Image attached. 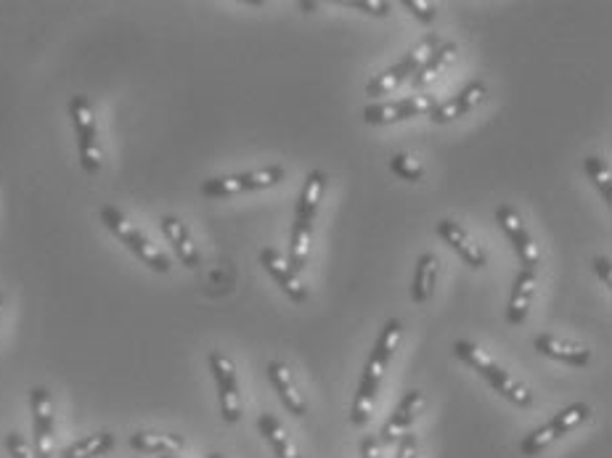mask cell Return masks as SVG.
I'll list each match as a JSON object with an SVG mask.
<instances>
[{
  "label": "cell",
  "mask_w": 612,
  "mask_h": 458,
  "mask_svg": "<svg viewBox=\"0 0 612 458\" xmlns=\"http://www.w3.org/2000/svg\"><path fill=\"white\" fill-rule=\"evenodd\" d=\"M403 339V323L398 318H390L385 323V329L379 334L377 345L371 347L369 361L363 368L361 384H358L356 400H353V408H350V424L353 427H366L371 419V411H374V400H377L379 384L385 379V371L393 361L395 350L401 345Z\"/></svg>",
  "instance_id": "obj_1"
},
{
  "label": "cell",
  "mask_w": 612,
  "mask_h": 458,
  "mask_svg": "<svg viewBox=\"0 0 612 458\" xmlns=\"http://www.w3.org/2000/svg\"><path fill=\"white\" fill-rule=\"evenodd\" d=\"M485 96H488V85H485L483 80H475V83H469L459 96L448 98V101L435 106L430 112V120L435 122V125H446V122L459 120V117L472 112L477 104H483Z\"/></svg>",
  "instance_id": "obj_13"
},
{
  "label": "cell",
  "mask_w": 612,
  "mask_h": 458,
  "mask_svg": "<svg viewBox=\"0 0 612 458\" xmlns=\"http://www.w3.org/2000/svg\"><path fill=\"white\" fill-rule=\"evenodd\" d=\"M260 263H263L265 271L276 278V284L284 289V294H287L289 300L292 302L308 300V286L303 284V278L292 271V265L287 263V257L281 255V252H276L273 247L260 249Z\"/></svg>",
  "instance_id": "obj_12"
},
{
  "label": "cell",
  "mask_w": 612,
  "mask_h": 458,
  "mask_svg": "<svg viewBox=\"0 0 612 458\" xmlns=\"http://www.w3.org/2000/svg\"><path fill=\"white\" fill-rule=\"evenodd\" d=\"M69 117H72V128L77 136V154H80V167L88 175L101 173L104 167V149H101L99 122L88 96H75L69 101Z\"/></svg>",
  "instance_id": "obj_3"
},
{
  "label": "cell",
  "mask_w": 612,
  "mask_h": 458,
  "mask_svg": "<svg viewBox=\"0 0 612 458\" xmlns=\"http://www.w3.org/2000/svg\"><path fill=\"white\" fill-rule=\"evenodd\" d=\"M210 371L218 384V403L223 421L236 424L242 419V392H239V379H236V366L223 350L210 353Z\"/></svg>",
  "instance_id": "obj_7"
},
{
  "label": "cell",
  "mask_w": 612,
  "mask_h": 458,
  "mask_svg": "<svg viewBox=\"0 0 612 458\" xmlns=\"http://www.w3.org/2000/svg\"><path fill=\"white\" fill-rule=\"evenodd\" d=\"M536 284H538V273L533 271H522L517 273L512 286V297H509V308H507V321L512 326H520L525 323L530 313V305H533V297H536Z\"/></svg>",
  "instance_id": "obj_18"
},
{
  "label": "cell",
  "mask_w": 612,
  "mask_h": 458,
  "mask_svg": "<svg viewBox=\"0 0 612 458\" xmlns=\"http://www.w3.org/2000/svg\"><path fill=\"white\" fill-rule=\"evenodd\" d=\"M416 451H419V440H416L414 432H406V435L398 437V443H395V458H416Z\"/></svg>",
  "instance_id": "obj_33"
},
{
  "label": "cell",
  "mask_w": 612,
  "mask_h": 458,
  "mask_svg": "<svg viewBox=\"0 0 612 458\" xmlns=\"http://www.w3.org/2000/svg\"><path fill=\"white\" fill-rule=\"evenodd\" d=\"M591 419L589 403H573V406L562 408L560 413H554L552 419L546 421L544 427L533 429L525 440L520 443V456H538V453L557 443L562 435H570L575 427H581Z\"/></svg>",
  "instance_id": "obj_5"
},
{
  "label": "cell",
  "mask_w": 612,
  "mask_h": 458,
  "mask_svg": "<svg viewBox=\"0 0 612 458\" xmlns=\"http://www.w3.org/2000/svg\"><path fill=\"white\" fill-rule=\"evenodd\" d=\"M310 236H313V226H303V223H295L292 226V239H289V260L292 271L300 276V273L308 268V255H310Z\"/></svg>",
  "instance_id": "obj_26"
},
{
  "label": "cell",
  "mask_w": 612,
  "mask_h": 458,
  "mask_svg": "<svg viewBox=\"0 0 612 458\" xmlns=\"http://www.w3.org/2000/svg\"><path fill=\"white\" fill-rule=\"evenodd\" d=\"M117 445V437L112 432H96V435L80 437L72 445H67L64 451L59 453V458H99L106 453L114 451Z\"/></svg>",
  "instance_id": "obj_24"
},
{
  "label": "cell",
  "mask_w": 612,
  "mask_h": 458,
  "mask_svg": "<svg viewBox=\"0 0 612 458\" xmlns=\"http://www.w3.org/2000/svg\"><path fill=\"white\" fill-rule=\"evenodd\" d=\"M101 223L106 226V231L114 233V236H117V239H120L122 244L138 257V260H141V263L149 265L152 271L157 273L170 271V257H167L162 249L154 247L152 241H149V236H146L138 226H133L117 207H112V204L101 207Z\"/></svg>",
  "instance_id": "obj_4"
},
{
  "label": "cell",
  "mask_w": 612,
  "mask_h": 458,
  "mask_svg": "<svg viewBox=\"0 0 612 458\" xmlns=\"http://www.w3.org/2000/svg\"><path fill=\"white\" fill-rule=\"evenodd\" d=\"M454 355L459 361L467 363L469 368H475L477 374L483 376L485 382L491 384L501 398H507L509 403H514V406L520 408L533 406V392H530L522 382H517L509 371H504V368L493 361L485 350H480V347L467 342V339H459V342H454Z\"/></svg>",
  "instance_id": "obj_2"
},
{
  "label": "cell",
  "mask_w": 612,
  "mask_h": 458,
  "mask_svg": "<svg viewBox=\"0 0 612 458\" xmlns=\"http://www.w3.org/2000/svg\"><path fill=\"white\" fill-rule=\"evenodd\" d=\"M268 379H271V384L276 387V392H279V400L284 403V408H287L292 416H297V419H303L305 413H308V403H305L303 392L297 387L292 368H289L287 363L271 361L268 363Z\"/></svg>",
  "instance_id": "obj_14"
},
{
  "label": "cell",
  "mask_w": 612,
  "mask_h": 458,
  "mask_svg": "<svg viewBox=\"0 0 612 458\" xmlns=\"http://www.w3.org/2000/svg\"><path fill=\"white\" fill-rule=\"evenodd\" d=\"M456 53H459V48H456V43H440L438 48H435V53H432L430 59L424 61L422 67L416 69V75L408 80L411 83V88H427L430 83H435L443 72H446L451 64L456 61Z\"/></svg>",
  "instance_id": "obj_21"
},
{
  "label": "cell",
  "mask_w": 612,
  "mask_h": 458,
  "mask_svg": "<svg viewBox=\"0 0 612 458\" xmlns=\"http://www.w3.org/2000/svg\"><path fill=\"white\" fill-rule=\"evenodd\" d=\"M326 186H329V175H326L324 170L308 173V178H305L303 183V191H300V202H297L295 223L313 226V218H316L318 204H321V196H324Z\"/></svg>",
  "instance_id": "obj_19"
},
{
  "label": "cell",
  "mask_w": 612,
  "mask_h": 458,
  "mask_svg": "<svg viewBox=\"0 0 612 458\" xmlns=\"http://www.w3.org/2000/svg\"><path fill=\"white\" fill-rule=\"evenodd\" d=\"M411 77H414V67H411L406 59H401L398 64H395V67L385 69L382 75H377L369 85H366V96L369 98L390 96L395 88H401V85L408 83Z\"/></svg>",
  "instance_id": "obj_25"
},
{
  "label": "cell",
  "mask_w": 612,
  "mask_h": 458,
  "mask_svg": "<svg viewBox=\"0 0 612 458\" xmlns=\"http://www.w3.org/2000/svg\"><path fill=\"white\" fill-rule=\"evenodd\" d=\"M403 8H408L422 24H432L438 16V6L430 0H403Z\"/></svg>",
  "instance_id": "obj_30"
},
{
  "label": "cell",
  "mask_w": 612,
  "mask_h": 458,
  "mask_svg": "<svg viewBox=\"0 0 612 458\" xmlns=\"http://www.w3.org/2000/svg\"><path fill=\"white\" fill-rule=\"evenodd\" d=\"M424 403H427V398H424L422 390H408L401 403H398V408L393 411V416L385 421V427H382V432H379L377 437L379 443L393 445L398 443V437L411 432L416 416L422 413Z\"/></svg>",
  "instance_id": "obj_11"
},
{
  "label": "cell",
  "mask_w": 612,
  "mask_h": 458,
  "mask_svg": "<svg viewBox=\"0 0 612 458\" xmlns=\"http://www.w3.org/2000/svg\"><path fill=\"white\" fill-rule=\"evenodd\" d=\"M438 236L446 241L448 247L456 249V255H459L461 260L469 265V268L480 271V268H485V265H488V257H485L483 247L469 239V233L464 231L459 223H454V220H440Z\"/></svg>",
  "instance_id": "obj_15"
},
{
  "label": "cell",
  "mask_w": 612,
  "mask_h": 458,
  "mask_svg": "<svg viewBox=\"0 0 612 458\" xmlns=\"http://www.w3.org/2000/svg\"><path fill=\"white\" fill-rule=\"evenodd\" d=\"M6 453L11 458H38L35 456V448L19 432H8L6 435Z\"/></svg>",
  "instance_id": "obj_31"
},
{
  "label": "cell",
  "mask_w": 612,
  "mask_h": 458,
  "mask_svg": "<svg viewBox=\"0 0 612 458\" xmlns=\"http://www.w3.org/2000/svg\"><path fill=\"white\" fill-rule=\"evenodd\" d=\"M159 458H181V456H159Z\"/></svg>",
  "instance_id": "obj_38"
},
{
  "label": "cell",
  "mask_w": 612,
  "mask_h": 458,
  "mask_svg": "<svg viewBox=\"0 0 612 458\" xmlns=\"http://www.w3.org/2000/svg\"><path fill=\"white\" fill-rule=\"evenodd\" d=\"M438 46H440V38L435 35V32H430V35H424V38L419 40V43H416V46L406 53V56H403V59H406L408 64L414 67V75H416V69L422 67L424 61L430 59Z\"/></svg>",
  "instance_id": "obj_29"
},
{
  "label": "cell",
  "mask_w": 612,
  "mask_h": 458,
  "mask_svg": "<svg viewBox=\"0 0 612 458\" xmlns=\"http://www.w3.org/2000/svg\"><path fill=\"white\" fill-rule=\"evenodd\" d=\"M435 96H406L398 98L393 104H371L363 109V120L366 125H393V122L411 120V117H422L435 109Z\"/></svg>",
  "instance_id": "obj_10"
},
{
  "label": "cell",
  "mask_w": 612,
  "mask_h": 458,
  "mask_svg": "<svg viewBox=\"0 0 612 458\" xmlns=\"http://www.w3.org/2000/svg\"><path fill=\"white\" fill-rule=\"evenodd\" d=\"M496 220H499V226L504 228V233H507L509 241H512V249L514 255L520 257L522 271L538 273L541 255H538L536 241H533L530 231L525 228V223H522L520 212L514 210L512 204H501L499 210H496Z\"/></svg>",
  "instance_id": "obj_8"
},
{
  "label": "cell",
  "mask_w": 612,
  "mask_h": 458,
  "mask_svg": "<svg viewBox=\"0 0 612 458\" xmlns=\"http://www.w3.org/2000/svg\"><path fill=\"white\" fill-rule=\"evenodd\" d=\"M435 281H438V257L424 252L416 260V271H414V281H411V300L416 305H427L435 292Z\"/></svg>",
  "instance_id": "obj_23"
},
{
  "label": "cell",
  "mask_w": 612,
  "mask_h": 458,
  "mask_svg": "<svg viewBox=\"0 0 612 458\" xmlns=\"http://www.w3.org/2000/svg\"><path fill=\"white\" fill-rule=\"evenodd\" d=\"M287 178V170L281 165L263 167V170H252V173L223 175V178H210L202 183V196L207 199H226V196L244 194V191H263V188L279 186Z\"/></svg>",
  "instance_id": "obj_6"
},
{
  "label": "cell",
  "mask_w": 612,
  "mask_h": 458,
  "mask_svg": "<svg viewBox=\"0 0 612 458\" xmlns=\"http://www.w3.org/2000/svg\"><path fill=\"white\" fill-rule=\"evenodd\" d=\"M207 458H223V456H220V453H210V456H207Z\"/></svg>",
  "instance_id": "obj_37"
},
{
  "label": "cell",
  "mask_w": 612,
  "mask_h": 458,
  "mask_svg": "<svg viewBox=\"0 0 612 458\" xmlns=\"http://www.w3.org/2000/svg\"><path fill=\"white\" fill-rule=\"evenodd\" d=\"M30 411H32V448H35V456L51 458L56 419H53V398L46 387H32Z\"/></svg>",
  "instance_id": "obj_9"
},
{
  "label": "cell",
  "mask_w": 612,
  "mask_h": 458,
  "mask_svg": "<svg viewBox=\"0 0 612 458\" xmlns=\"http://www.w3.org/2000/svg\"><path fill=\"white\" fill-rule=\"evenodd\" d=\"M128 445L146 456H175L186 448V440L181 435H165V432H133Z\"/></svg>",
  "instance_id": "obj_20"
},
{
  "label": "cell",
  "mask_w": 612,
  "mask_h": 458,
  "mask_svg": "<svg viewBox=\"0 0 612 458\" xmlns=\"http://www.w3.org/2000/svg\"><path fill=\"white\" fill-rule=\"evenodd\" d=\"M159 226H162V233H165V239L170 241V247H173L175 257L181 260V265L197 268L199 249L197 244H194V236H191L189 226H186L181 218H175V215H165V218L159 220Z\"/></svg>",
  "instance_id": "obj_17"
},
{
  "label": "cell",
  "mask_w": 612,
  "mask_h": 458,
  "mask_svg": "<svg viewBox=\"0 0 612 458\" xmlns=\"http://www.w3.org/2000/svg\"><path fill=\"white\" fill-rule=\"evenodd\" d=\"M345 6L358 8V11H363V14H371V16L390 14V3H385V0H345Z\"/></svg>",
  "instance_id": "obj_32"
},
{
  "label": "cell",
  "mask_w": 612,
  "mask_h": 458,
  "mask_svg": "<svg viewBox=\"0 0 612 458\" xmlns=\"http://www.w3.org/2000/svg\"><path fill=\"white\" fill-rule=\"evenodd\" d=\"M583 167H586V175L594 181V186L599 188V194L605 196V204H612V175L605 159L591 154V157L583 159Z\"/></svg>",
  "instance_id": "obj_27"
},
{
  "label": "cell",
  "mask_w": 612,
  "mask_h": 458,
  "mask_svg": "<svg viewBox=\"0 0 612 458\" xmlns=\"http://www.w3.org/2000/svg\"><path fill=\"white\" fill-rule=\"evenodd\" d=\"M533 347H536L541 355H546V358L567 363V366H575V368L589 366V361H591L589 347L575 345V342H567V339H560V337H552V334H538V337L533 339Z\"/></svg>",
  "instance_id": "obj_16"
},
{
  "label": "cell",
  "mask_w": 612,
  "mask_h": 458,
  "mask_svg": "<svg viewBox=\"0 0 612 458\" xmlns=\"http://www.w3.org/2000/svg\"><path fill=\"white\" fill-rule=\"evenodd\" d=\"M361 456L363 458H385L382 456V443L374 435H366L361 440Z\"/></svg>",
  "instance_id": "obj_34"
},
{
  "label": "cell",
  "mask_w": 612,
  "mask_h": 458,
  "mask_svg": "<svg viewBox=\"0 0 612 458\" xmlns=\"http://www.w3.org/2000/svg\"><path fill=\"white\" fill-rule=\"evenodd\" d=\"M257 429H260V435L271 443L273 453H276V458H303L300 453H297V445L292 443V437H289V432L284 429V424H281L273 413H260V419H257Z\"/></svg>",
  "instance_id": "obj_22"
},
{
  "label": "cell",
  "mask_w": 612,
  "mask_h": 458,
  "mask_svg": "<svg viewBox=\"0 0 612 458\" xmlns=\"http://www.w3.org/2000/svg\"><path fill=\"white\" fill-rule=\"evenodd\" d=\"M0 321H3V297H0Z\"/></svg>",
  "instance_id": "obj_36"
},
{
  "label": "cell",
  "mask_w": 612,
  "mask_h": 458,
  "mask_svg": "<svg viewBox=\"0 0 612 458\" xmlns=\"http://www.w3.org/2000/svg\"><path fill=\"white\" fill-rule=\"evenodd\" d=\"M594 268H597V276L602 278V284H605V289L610 292L612 289V263L610 257H597L594 260Z\"/></svg>",
  "instance_id": "obj_35"
},
{
  "label": "cell",
  "mask_w": 612,
  "mask_h": 458,
  "mask_svg": "<svg viewBox=\"0 0 612 458\" xmlns=\"http://www.w3.org/2000/svg\"><path fill=\"white\" fill-rule=\"evenodd\" d=\"M390 170L408 183H416L424 178V165L414 154H408V151H401V154H395V157L390 159Z\"/></svg>",
  "instance_id": "obj_28"
}]
</instances>
